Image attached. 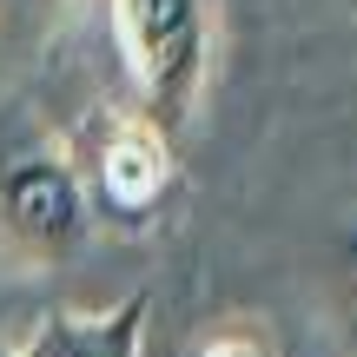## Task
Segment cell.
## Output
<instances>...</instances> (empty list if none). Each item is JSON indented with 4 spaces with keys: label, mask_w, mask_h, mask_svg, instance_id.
I'll list each match as a JSON object with an SVG mask.
<instances>
[{
    "label": "cell",
    "mask_w": 357,
    "mask_h": 357,
    "mask_svg": "<svg viewBox=\"0 0 357 357\" xmlns=\"http://www.w3.org/2000/svg\"><path fill=\"white\" fill-rule=\"evenodd\" d=\"M93 238V199L66 146L33 119L0 113V252L33 271H60Z\"/></svg>",
    "instance_id": "6da1fadb"
},
{
    "label": "cell",
    "mask_w": 357,
    "mask_h": 357,
    "mask_svg": "<svg viewBox=\"0 0 357 357\" xmlns=\"http://www.w3.org/2000/svg\"><path fill=\"white\" fill-rule=\"evenodd\" d=\"M113 26L146 113L178 132L212 73V7L205 0H113Z\"/></svg>",
    "instance_id": "7a4b0ae2"
},
{
    "label": "cell",
    "mask_w": 357,
    "mask_h": 357,
    "mask_svg": "<svg viewBox=\"0 0 357 357\" xmlns=\"http://www.w3.org/2000/svg\"><path fill=\"white\" fill-rule=\"evenodd\" d=\"M73 166H79L86 199H100L106 218H153L178 178L172 132L153 113H100V126H93L86 153Z\"/></svg>",
    "instance_id": "3957f363"
},
{
    "label": "cell",
    "mask_w": 357,
    "mask_h": 357,
    "mask_svg": "<svg viewBox=\"0 0 357 357\" xmlns=\"http://www.w3.org/2000/svg\"><path fill=\"white\" fill-rule=\"evenodd\" d=\"M146 291L119 298L106 311H47L20 344H7L13 357H139L146 351Z\"/></svg>",
    "instance_id": "277c9868"
},
{
    "label": "cell",
    "mask_w": 357,
    "mask_h": 357,
    "mask_svg": "<svg viewBox=\"0 0 357 357\" xmlns=\"http://www.w3.org/2000/svg\"><path fill=\"white\" fill-rule=\"evenodd\" d=\"M66 7L73 0H0V40H40L66 20Z\"/></svg>",
    "instance_id": "5b68a950"
},
{
    "label": "cell",
    "mask_w": 357,
    "mask_h": 357,
    "mask_svg": "<svg viewBox=\"0 0 357 357\" xmlns=\"http://www.w3.org/2000/svg\"><path fill=\"white\" fill-rule=\"evenodd\" d=\"M331 291H337V305L357 318V225L337 238V271H331Z\"/></svg>",
    "instance_id": "8992f818"
},
{
    "label": "cell",
    "mask_w": 357,
    "mask_h": 357,
    "mask_svg": "<svg viewBox=\"0 0 357 357\" xmlns=\"http://www.w3.org/2000/svg\"><path fill=\"white\" fill-rule=\"evenodd\" d=\"M192 357H271V351L258 344L252 331H238V324H231V331H212V337H205V344L192 351Z\"/></svg>",
    "instance_id": "52a82bcc"
},
{
    "label": "cell",
    "mask_w": 357,
    "mask_h": 357,
    "mask_svg": "<svg viewBox=\"0 0 357 357\" xmlns=\"http://www.w3.org/2000/svg\"><path fill=\"white\" fill-rule=\"evenodd\" d=\"M0 357H13V351H7V344H0Z\"/></svg>",
    "instance_id": "ba28073f"
}]
</instances>
